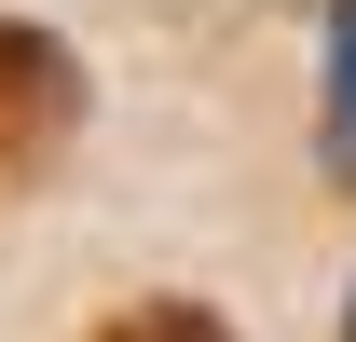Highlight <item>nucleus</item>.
Segmentation results:
<instances>
[{"label":"nucleus","instance_id":"f257e3e1","mask_svg":"<svg viewBox=\"0 0 356 342\" xmlns=\"http://www.w3.org/2000/svg\"><path fill=\"white\" fill-rule=\"evenodd\" d=\"M69 137H83V55L28 14H0V206L42 192L69 165Z\"/></svg>","mask_w":356,"mask_h":342},{"label":"nucleus","instance_id":"f03ea898","mask_svg":"<svg viewBox=\"0 0 356 342\" xmlns=\"http://www.w3.org/2000/svg\"><path fill=\"white\" fill-rule=\"evenodd\" d=\"M315 83H329V178L356 192V0H329V55H315Z\"/></svg>","mask_w":356,"mask_h":342},{"label":"nucleus","instance_id":"7ed1b4c3","mask_svg":"<svg viewBox=\"0 0 356 342\" xmlns=\"http://www.w3.org/2000/svg\"><path fill=\"white\" fill-rule=\"evenodd\" d=\"M96 342H233V329L206 315V301H124V315H110Z\"/></svg>","mask_w":356,"mask_h":342},{"label":"nucleus","instance_id":"20e7f679","mask_svg":"<svg viewBox=\"0 0 356 342\" xmlns=\"http://www.w3.org/2000/svg\"><path fill=\"white\" fill-rule=\"evenodd\" d=\"M343 342H356V301H343Z\"/></svg>","mask_w":356,"mask_h":342}]
</instances>
